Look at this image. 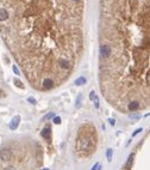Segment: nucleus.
Listing matches in <instances>:
<instances>
[{
  "label": "nucleus",
  "instance_id": "5",
  "mask_svg": "<svg viewBox=\"0 0 150 170\" xmlns=\"http://www.w3.org/2000/svg\"><path fill=\"white\" fill-rule=\"evenodd\" d=\"M42 137L45 139V140H50L51 139V129H50V127L49 126H47V127H44L43 129H42Z\"/></svg>",
  "mask_w": 150,
  "mask_h": 170
},
{
  "label": "nucleus",
  "instance_id": "18",
  "mask_svg": "<svg viewBox=\"0 0 150 170\" xmlns=\"http://www.w3.org/2000/svg\"><path fill=\"white\" fill-rule=\"evenodd\" d=\"M12 69H13V72H14L17 76H19V74H21V72H19V69H18V67H17L16 65H13V66H12Z\"/></svg>",
  "mask_w": 150,
  "mask_h": 170
},
{
  "label": "nucleus",
  "instance_id": "6",
  "mask_svg": "<svg viewBox=\"0 0 150 170\" xmlns=\"http://www.w3.org/2000/svg\"><path fill=\"white\" fill-rule=\"evenodd\" d=\"M57 64L60 65V67L63 68V69H68L69 67H71V66H69V61H68V60H66V59H63V58L58 59L57 60Z\"/></svg>",
  "mask_w": 150,
  "mask_h": 170
},
{
  "label": "nucleus",
  "instance_id": "10",
  "mask_svg": "<svg viewBox=\"0 0 150 170\" xmlns=\"http://www.w3.org/2000/svg\"><path fill=\"white\" fill-rule=\"evenodd\" d=\"M7 18H8V12H7V10L0 8V21L4 22V21H6Z\"/></svg>",
  "mask_w": 150,
  "mask_h": 170
},
{
  "label": "nucleus",
  "instance_id": "4",
  "mask_svg": "<svg viewBox=\"0 0 150 170\" xmlns=\"http://www.w3.org/2000/svg\"><path fill=\"white\" fill-rule=\"evenodd\" d=\"M111 53H112V49L110 46L104 44V46L100 47V54H101L104 58H108L110 55H111Z\"/></svg>",
  "mask_w": 150,
  "mask_h": 170
},
{
  "label": "nucleus",
  "instance_id": "15",
  "mask_svg": "<svg viewBox=\"0 0 150 170\" xmlns=\"http://www.w3.org/2000/svg\"><path fill=\"white\" fill-rule=\"evenodd\" d=\"M53 122H54L55 125H60V124H61V117H60V116H55V117L53 119Z\"/></svg>",
  "mask_w": 150,
  "mask_h": 170
},
{
  "label": "nucleus",
  "instance_id": "12",
  "mask_svg": "<svg viewBox=\"0 0 150 170\" xmlns=\"http://www.w3.org/2000/svg\"><path fill=\"white\" fill-rule=\"evenodd\" d=\"M112 156H113V150L112 148H108L107 152H106V157H107V161L108 162L112 161Z\"/></svg>",
  "mask_w": 150,
  "mask_h": 170
},
{
  "label": "nucleus",
  "instance_id": "25",
  "mask_svg": "<svg viewBox=\"0 0 150 170\" xmlns=\"http://www.w3.org/2000/svg\"><path fill=\"white\" fill-rule=\"evenodd\" d=\"M4 170H16L13 167H6V168H4Z\"/></svg>",
  "mask_w": 150,
  "mask_h": 170
},
{
  "label": "nucleus",
  "instance_id": "16",
  "mask_svg": "<svg viewBox=\"0 0 150 170\" xmlns=\"http://www.w3.org/2000/svg\"><path fill=\"white\" fill-rule=\"evenodd\" d=\"M55 117V114L54 113H49L48 115L44 116V120H49V119H54Z\"/></svg>",
  "mask_w": 150,
  "mask_h": 170
},
{
  "label": "nucleus",
  "instance_id": "19",
  "mask_svg": "<svg viewBox=\"0 0 150 170\" xmlns=\"http://www.w3.org/2000/svg\"><path fill=\"white\" fill-rule=\"evenodd\" d=\"M141 117V115L139 114H130V119H134V120H137Z\"/></svg>",
  "mask_w": 150,
  "mask_h": 170
},
{
  "label": "nucleus",
  "instance_id": "22",
  "mask_svg": "<svg viewBox=\"0 0 150 170\" xmlns=\"http://www.w3.org/2000/svg\"><path fill=\"white\" fill-rule=\"evenodd\" d=\"M94 107L99 108V98H98V96H95V98H94Z\"/></svg>",
  "mask_w": 150,
  "mask_h": 170
},
{
  "label": "nucleus",
  "instance_id": "24",
  "mask_svg": "<svg viewBox=\"0 0 150 170\" xmlns=\"http://www.w3.org/2000/svg\"><path fill=\"white\" fill-rule=\"evenodd\" d=\"M98 168H99V163H95V164L92 167V169H91V170H98Z\"/></svg>",
  "mask_w": 150,
  "mask_h": 170
},
{
  "label": "nucleus",
  "instance_id": "2",
  "mask_svg": "<svg viewBox=\"0 0 150 170\" xmlns=\"http://www.w3.org/2000/svg\"><path fill=\"white\" fill-rule=\"evenodd\" d=\"M0 159L3 162H11L13 159V152L10 148H3L0 151Z\"/></svg>",
  "mask_w": 150,
  "mask_h": 170
},
{
  "label": "nucleus",
  "instance_id": "3",
  "mask_svg": "<svg viewBox=\"0 0 150 170\" xmlns=\"http://www.w3.org/2000/svg\"><path fill=\"white\" fill-rule=\"evenodd\" d=\"M19 124H21V116H19V115H16V116H13V117H12L11 121H10L8 127H10V129H12V131H14V129H17V128H18Z\"/></svg>",
  "mask_w": 150,
  "mask_h": 170
},
{
  "label": "nucleus",
  "instance_id": "26",
  "mask_svg": "<svg viewBox=\"0 0 150 170\" xmlns=\"http://www.w3.org/2000/svg\"><path fill=\"white\" fill-rule=\"evenodd\" d=\"M43 170H49V169H48V168H45V169H43Z\"/></svg>",
  "mask_w": 150,
  "mask_h": 170
},
{
  "label": "nucleus",
  "instance_id": "23",
  "mask_svg": "<svg viewBox=\"0 0 150 170\" xmlns=\"http://www.w3.org/2000/svg\"><path fill=\"white\" fill-rule=\"evenodd\" d=\"M108 122H110V125L114 126V125H116V120H114V119H110V120H108Z\"/></svg>",
  "mask_w": 150,
  "mask_h": 170
},
{
  "label": "nucleus",
  "instance_id": "7",
  "mask_svg": "<svg viewBox=\"0 0 150 170\" xmlns=\"http://www.w3.org/2000/svg\"><path fill=\"white\" fill-rule=\"evenodd\" d=\"M139 108V102L137 101H132V102H130L129 105H127V109L130 112H136L137 109Z\"/></svg>",
  "mask_w": 150,
  "mask_h": 170
},
{
  "label": "nucleus",
  "instance_id": "11",
  "mask_svg": "<svg viewBox=\"0 0 150 170\" xmlns=\"http://www.w3.org/2000/svg\"><path fill=\"white\" fill-rule=\"evenodd\" d=\"M86 78L85 77H79L76 80H75V85H77V86H81V85H84V84H86Z\"/></svg>",
  "mask_w": 150,
  "mask_h": 170
},
{
  "label": "nucleus",
  "instance_id": "27",
  "mask_svg": "<svg viewBox=\"0 0 150 170\" xmlns=\"http://www.w3.org/2000/svg\"><path fill=\"white\" fill-rule=\"evenodd\" d=\"M73 1H79V0H73Z\"/></svg>",
  "mask_w": 150,
  "mask_h": 170
},
{
  "label": "nucleus",
  "instance_id": "17",
  "mask_svg": "<svg viewBox=\"0 0 150 170\" xmlns=\"http://www.w3.org/2000/svg\"><path fill=\"white\" fill-rule=\"evenodd\" d=\"M142 131H143V128H137V129H136V131H135V132L132 133V138H134V137H136L137 134H139V133H141Z\"/></svg>",
  "mask_w": 150,
  "mask_h": 170
},
{
  "label": "nucleus",
  "instance_id": "9",
  "mask_svg": "<svg viewBox=\"0 0 150 170\" xmlns=\"http://www.w3.org/2000/svg\"><path fill=\"white\" fill-rule=\"evenodd\" d=\"M134 158H135V155L134 153H131L129 156V158H127V162H126V165H125V168H126V170H130L132 168V164H134Z\"/></svg>",
  "mask_w": 150,
  "mask_h": 170
},
{
  "label": "nucleus",
  "instance_id": "21",
  "mask_svg": "<svg viewBox=\"0 0 150 170\" xmlns=\"http://www.w3.org/2000/svg\"><path fill=\"white\" fill-rule=\"evenodd\" d=\"M27 102H30L31 104H36L37 102H36V99L34 98V97H27Z\"/></svg>",
  "mask_w": 150,
  "mask_h": 170
},
{
  "label": "nucleus",
  "instance_id": "20",
  "mask_svg": "<svg viewBox=\"0 0 150 170\" xmlns=\"http://www.w3.org/2000/svg\"><path fill=\"white\" fill-rule=\"evenodd\" d=\"M95 92L94 91H91V92H89V99H91V101H94V98H95Z\"/></svg>",
  "mask_w": 150,
  "mask_h": 170
},
{
  "label": "nucleus",
  "instance_id": "1",
  "mask_svg": "<svg viewBox=\"0 0 150 170\" xmlns=\"http://www.w3.org/2000/svg\"><path fill=\"white\" fill-rule=\"evenodd\" d=\"M95 147V142H93V139L88 135L80 134L77 140H76V151L82 155H89L93 152V150Z\"/></svg>",
  "mask_w": 150,
  "mask_h": 170
},
{
  "label": "nucleus",
  "instance_id": "14",
  "mask_svg": "<svg viewBox=\"0 0 150 170\" xmlns=\"http://www.w3.org/2000/svg\"><path fill=\"white\" fill-rule=\"evenodd\" d=\"M81 99H82V96H81V95H77L76 101H75V107H76V108H80V107H81Z\"/></svg>",
  "mask_w": 150,
  "mask_h": 170
},
{
  "label": "nucleus",
  "instance_id": "8",
  "mask_svg": "<svg viewBox=\"0 0 150 170\" xmlns=\"http://www.w3.org/2000/svg\"><path fill=\"white\" fill-rule=\"evenodd\" d=\"M54 87V80L53 79H45V80L43 82V89L44 90H49Z\"/></svg>",
  "mask_w": 150,
  "mask_h": 170
},
{
  "label": "nucleus",
  "instance_id": "13",
  "mask_svg": "<svg viewBox=\"0 0 150 170\" xmlns=\"http://www.w3.org/2000/svg\"><path fill=\"white\" fill-rule=\"evenodd\" d=\"M13 83L16 84V86L17 87H21V89H24V84L21 82V80H19V79H17V78H14L13 79Z\"/></svg>",
  "mask_w": 150,
  "mask_h": 170
}]
</instances>
